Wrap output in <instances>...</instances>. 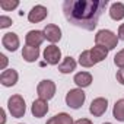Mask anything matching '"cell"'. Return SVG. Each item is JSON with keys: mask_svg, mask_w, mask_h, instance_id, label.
Instances as JSON below:
<instances>
[{"mask_svg": "<svg viewBox=\"0 0 124 124\" xmlns=\"http://www.w3.org/2000/svg\"><path fill=\"white\" fill-rule=\"evenodd\" d=\"M107 6L108 0H66L63 12L66 19L75 26L93 31Z\"/></svg>", "mask_w": 124, "mask_h": 124, "instance_id": "cell-1", "label": "cell"}, {"mask_svg": "<svg viewBox=\"0 0 124 124\" xmlns=\"http://www.w3.org/2000/svg\"><path fill=\"white\" fill-rule=\"evenodd\" d=\"M95 42L96 45L105 47L107 50H114L118 44V37L109 29H101L95 35Z\"/></svg>", "mask_w": 124, "mask_h": 124, "instance_id": "cell-2", "label": "cell"}, {"mask_svg": "<svg viewBox=\"0 0 124 124\" xmlns=\"http://www.w3.org/2000/svg\"><path fill=\"white\" fill-rule=\"evenodd\" d=\"M8 109L10 112L12 117L15 118H21L25 115L26 112V105H25V99L21 95H12L8 99Z\"/></svg>", "mask_w": 124, "mask_h": 124, "instance_id": "cell-3", "label": "cell"}, {"mask_svg": "<svg viewBox=\"0 0 124 124\" xmlns=\"http://www.w3.org/2000/svg\"><path fill=\"white\" fill-rule=\"evenodd\" d=\"M85 99H86V95H85L83 89H80V88L70 89L66 93V104H67V107H70L73 109H79L83 105Z\"/></svg>", "mask_w": 124, "mask_h": 124, "instance_id": "cell-4", "label": "cell"}, {"mask_svg": "<svg viewBox=\"0 0 124 124\" xmlns=\"http://www.w3.org/2000/svg\"><path fill=\"white\" fill-rule=\"evenodd\" d=\"M37 93L41 99L44 101H50L51 98H54L55 95V83L50 79H44L38 83L37 86Z\"/></svg>", "mask_w": 124, "mask_h": 124, "instance_id": "cell-5", "label": "cell"}, {"mask_svg": "<svg viewBox=\"0 0 124 124\" xmlns=\"http://www.w3.org/2000/svg\"><path fill=\"white\" fill-rule=\"evenodd\" d=\"M107 108H108V99L107 98H95L92 102H91V107H89V112L93 115V117H101L107 112Z\"/></svg>", "mask_w": 124, "mask_h": 124, "instance_id": "cell-6", "label": "cell"}, {"mask_svg": "<svg viewBox=\"0 0 124 124\" xmlns=\"http://www.w3.org/2000/svg\"><path fill=\"white\" fill-rule=\"evenodd\" d=\"M44 58H45L47 63L51 64V66L58 64V61L61 60V51H60V48L57 45H54V44L45 47V50H44Z\"/></svg>", "mask_w": 124, "mask_h": 124, "instance_id": "cell-7", "label": "cell"}, {"mask_svg": "<svg viewBox=\"0 0 124 124\" xmlns=\"http://www.w3.org/2000/svg\"><path fill=\"white\" fill-rule=\"evenodd\" d=\"M47 15H48L47 8L42 6V5H37V6H34V8L29 10V13H28V21L32 22V23H38V22L44 21V19L47 18Z\"/></svg>", "mask_w": 124, "mask_h": 124, "instance_id": "cell-8", "label": "cell"}, {"mask_svg": "<svg viewBox=\"0 0 124 124\" xmlns=\"http://www.w3.org/2000/svg\"><path fill=\"white\" fill-rule=\"evenodd\" d=\"M19 44H21L19 37H18L15 32H8V34H5L3 38H2V45H3L8 51H16V50L19 48Z\"/></svg>", "mask_w": 124, "mask_h": 124, "instance_id": "cell-9", "label": "cell"}, {"mask_svg": "<svg viewBox=\"0 0 124 124\" xmlns=\"http://www.w3.org/2000/svg\"><path fill=\"white\" fill-rule=\"evenodd\" d=\"M45 39V35H44V31H38V29H32L26 34L25 37V41H26V45H31V47H39Z\"/></svg>", "mask_w": 124, "mask_h": 124, "instance_id": "cell-10", "label": "cell"}, {"mask_svg": "<svg viewBox=\"0 0 124 124\" xmlns=\"http://www.w3.org/2000/svg\"><path fill=\"white\" fill-rule=\"evenodd\" d=\"M18 72L13 70V69H8L5 72H2L0 75V83L6 88H10V86H15L16 82H18Z\"/></svg>", "mask_w": 124, "mask_h": 124, "instance_id": "cell-11", "label": "cell"}, {"mask_svg": "<svg viewBox=\"0 0 124 124\" xmlns=\"http://www.w3.org/2000/svg\"><path fill=\"white\" fill-rule=\"evenodd\" d=\"M44 35H45V38H47L50 42L55 44V42H58V41L61 39V29L58 28V25L48 23V25L44 28Z\"/></svg>", "mask_w": 124, "mask_h": 124, "instance_id": "cell-12", "label": "cell"}, {"mask_svg": "<svg viewBox=\"0 0 124 124\" xmlns=\"http://www.w3.org/2000/svg\"><path fill=\"white\" fill-rule=\"evenodd\" d=\"M31 112H32V115H34L35 118L44 117V115L48 112V104H47V101H44V99H41V98L35 99V101L32 102V105H31Z\"/></svg>", "mask_w": 124, "mask_h": 124, "instance_id": "cell-13", "label": "cell"}, {"mask_svg": "<svg viewBox=\"0 0 124 124\" xmlns=\"http://www.w3.org/2000/svg\"><path fill=\"white\" fill-rule=\"evenodd\" d=\"M22 57L28 63H34L39 57V47H31V45H25L22 48Z\"/></svg>", "mask_w": 124, "mask_h": 124, "instance_id": "cell-14", "label": "cell"}, {"mask_svg": "<svg viewBox=\"0 0 124 124\" xmlns=\"http://www.w3.org/2000/svg\"><path fill=\"white\" fill-rule=\"evenodd\" d=\"M73 82H75L80 89L88 88V86H91V83H92V75H91L89 72H79V73L75 75Z\"/></svg>", "mask_w": 124, "mask_h": 124, "instance_id": "cell-15", "label": "cell"}, {"mask_svg": "<svg viewBox=\"0 0 124 124\" xmlns=\"http://www.w3.org/2000/svg\"><path fill=\"white\" fill-rule=\"evenodd\" d=\"M108 51H109V50H107L105 47H101V45H95V47L91 48V55H92V58H93V61H95V64H96V63H101L102 60L107 58Z\"/></svg>", "mask_w": 124, "mask_h": 124, "instance_id": "cell-16", "label": "cell"}, {"mask_svg": "<svg viewBox=\"0 0 124 124\" xmlns=\"http://www.w3.org/2000/svg\"><path fill=\"white\" fill-rule=\"evenodd\" d=\"M47 124H75L72 115H69L67 112H60V114H55L54 117H51Z\"/></svg>", "mask_w": 124, "mask_h": 124, "instance_id": "cell-17", "label": "cell"}, {"mask_svg": "<svg viewBox=\"0 0 124 124\" xmlns=\"http://www.w3.org/2000/svg\"><path fill=\"white\" fill-rule=\"evenodd\" d=\"M109 16L114 21H121L124 19V5L120 2H115L109 8Z\"/></svg>", "mask_w": 124, "mask_h": 124, "instance_id": "cell-18", "label": "cell"}, {"mask_svg": "<svg viewBox=\"0 0 124 124\" xmlns=\"http://www.w3.org/2000/svg\"><path fill=\"white\" fill-rule=\"evenodd\" d=\"M75 69H76V61H75V58H72L70 55H69V57H66V58L61 61L60 64H58V70L63 73V75L72 73Z\"/></svg>", "mask_w": 124, "mask_h": 124, "instance_id": "cell-19", "label": "cell"}, {"mask_svg": "<svg viewBox=\"0 0 124 124\" xmlns=\"http://www.w3.org/2000/svg\"><path fill=\"white\" fill-rule=\"evenodd\" d=\"M112 117L117 121L124 123V99H118L112 108Z\"/></svg>", "mask_w": 124, "mask_h": 124, "instance_id": "cell-20", "label": "cell"}, {"mask_svg": "<svg viewBox=\"0 0 124 124\" xmlns=\"http://www.w3.org/2000/svg\"><path fill=\"white\" fill-rule=\"evenodd\" d=\"M79 64L82 67H92L95 66V61L91 55V50H85L80 55H79Z\"/></svg>", "mask_w": 124, "mask_h": 124, "instance_id": "cell-21", "label": "cell"}, {"mask_svg": "<svg viewBox=\"0 0 124 124\" xmlns=\"http://www.w3.org/2000/svg\"><path fill=\"white\" fill-rule=\"evenodd\" d=\"M18 6H19L18 0H2V2H0V8L3 10H13Z\"/></svg>", "mask_w": 124, "mask_h": 124, "instance_id": "cell-22", "label": "cell"}, {"mask_svg": "<svg viewBox=\"0 0 124 124\" xmlns=\"http://www.w3.org/2000/svg\"><path fill=\"white\" fill-rule=\"evenodd\" d=\"M114 64L118 69H124V48L115 54V57H114Z\"/></svg>", "mask_w": 124, "mask_h": 124, "instance_id": "cell-23", "label": "cell"}, {"mask_svg": "<svg viewBox=\"0 0 124 124\" xmlns=\"http://www.w3.org/2000/svg\"><path fill=\"white\" fill-rule=\"evenodd\" d=\"M12 25V18H9V16H0V28L2 29H5V28H8V26H10Z\"/></svg>", "mask_w": 124, "mask_h": 124, "instance_id": "cell-24", "label": "cell"}, {"mask_svg": "<svg viewBox=\"0 0 124 124\" xmlns=\"http://www.w3.org/2000/svg\"><path fill=\"white\" fill-rule=\"evenodd\" d=\"M6 66H8V57H6L5 54H0V70L5 72Z\"/></svg>", "mask_w": 124, "mask_h": 124, "instance_id": "cell-25", "label": "cell"}, {"mask_svg": "<svg viewBox=\"0 0 124 124\" xmlns=\"http://www.w3.org/2000/svg\"><path fill=\"white\" fill-rule=\"evenodd\" d=\"M117 82H120L121 85H124V69H120L118 72H117Z\"/></svg>", "mask_w": 124, "mask_h": 124, "instance_id": "cell-26", "label": "cell"}, {"mask_svg": "<svg viewBox=\"0 0 124 124\" xmlns=\"http://www.w3.org/2000/svg\"><path fill=\"white\" fill-rule=\"evenodd\" d=\"M118 39H123L124 41V23H121L120 25V28H118Z\"/></svg>", "mask_w": 124, "mask_h": 124, "instance_id": "cell-27", "label": "cell"}, {"mask_svg": "<svg viewBox=\"0 0 124 124\" xmlns=\"http://www.w3.org/2000/svg\"><path fill=\"white\" fill-rule=\"evenodd\" d=\"M75 124H92V121L88 120V118H79V120L75 121Z\"/></svg>", "mask_w": 124, "mask_h": 124, "instance_id": "cell-28", "label": "cell"}, {"mask_svg": "<svg viewBox=\"0 0 124 124\" xmlns=\"http://www.w3.org/2000/svg\"><path fill=\"white\" fill-rule=\"evenodd\" d=\"M0 117H2V121H0V124H5V123H6V114H5V109H3V108L0 109Z\"/></svg>", "mask_w": 124, "mask_h": 124, "instance_id": "cell-29", "label": "cell"}, {"mask_svg": "<svg viewBox=\"0 0 124 124\" xmlns=\"http://www.w3.org/2000/svg\"><path fill=\"white\" fill-rule=\"evenodd\" d=\"M104 124H112V123H104Z\"/></svg>", "mask_w": 124, "mask_h": 124, "instance_id": "cell-30", "label": "cell"}]
</instances>
